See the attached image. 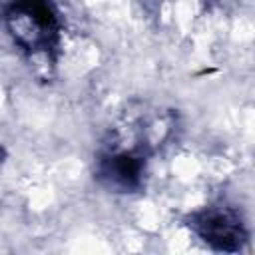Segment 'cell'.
Listing matches in <instances>:
<instances>
[{
	"instance_id": "obj_1",
	"label": "cell",
	"mask_w": 255,
	"mask_h": 255,
	"mask_svg": "<svg viewBox=\"0 0 255 255\" xmlns=\"http://www.w3.org/2000/svg\"><path fill=\"white\" fill-rule=\"evenodd\" d=\"M6 20L14 42L28 52L50 50L58 40V18L50 0H14Z\"/></svg>"
},
{
	"instance_id": "obj_2",
	"label": "cell",
	"mask_w": 255,
	"mask_h": 255,
	"mask_svg": "<svg viewBox=\"0 0 255 255\" xmlns=\"http://www.w3.org/2000/svg\"><path fill=\"white\" fill-rule=\"evenodd\" d=\"M193 233L215 251L235 253L247 241V229L233 207H205L189 215L187 223Z\"/></svg>"
},
{
	"instance_id": "obj_3",
	"label": "cell",
	"mask_w": 255,
	"mask_h": 255,
	"mask_svg": "<svg viewBox=\"0 0 255 255\" xmlns=\"http://www.w3.org/2000/svg\"><path fill=\"white\" fill-rule=\"evenodd\" d=\"M145 169L143 155L135 151H116L106 155L100 161V177L108 181L112 187L122 191H133L141 183V175Z\"/></svg>"
},
{
	"instance_id": "obj_4",
	"label": "cell",
	"mask_w": 255,
	"mask_h": 255,
	"mask_svg": "<svg viewBox=\"0 0 255 255\" xmlns=\"http://www.w3.org/2000/svg\"><path fill=\"white\" fill-rule=\"evenodd\" d=\"M0 157H2V147H0ZM0 161H2V159H0Z\"/></svg>"
}]
</instances>
